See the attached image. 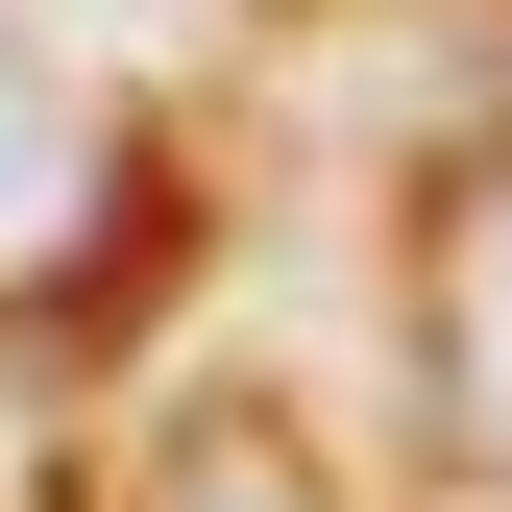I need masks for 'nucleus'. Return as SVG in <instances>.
Listing matches in <instances>:
<instances>
[{"label":"nucleus","mask_w":512,"mask_h":512,"mask_svg":"<svg viewBox=\"0 0 512 512\" xmlns=\"http://www.w3.org/2000/svg\"><path fill=\"white\" fill-rule=\"evenodd\" d=\"M122 196H147V171H122V122H98L74 74H25V49H0V317L98 293V269H122Z\"/></svg>","instance_id":"obj_1"},{"label":"nucleus","mask_w":512,"mask_h":512,"mask_svg":"<svg viewBox=\"0 0 512 512\" xmlns=\"http://www.w3.org/2000/svg\"><path fill=\"white\" fill-rule=\"evenodd\" d=\"M415 293H439V415L512 464V147L439 196V269H415Z\"/></svg>","instance_id":"obj_2"},{"label":"nucleus","mask_w":512,"mask_h":512,"mask_svg":"<svg viewBox=\"0 0 512 512\" xmlns=\"http://www.w3.org/2000/svg\"><path fill=\"white\" fill-rule=\"evenodd\" d=\"M147 512H317V439H293L269 391H220V415H171V464H147Z\"/></svg>","instance_id":"obj_3"}]
</instances>
